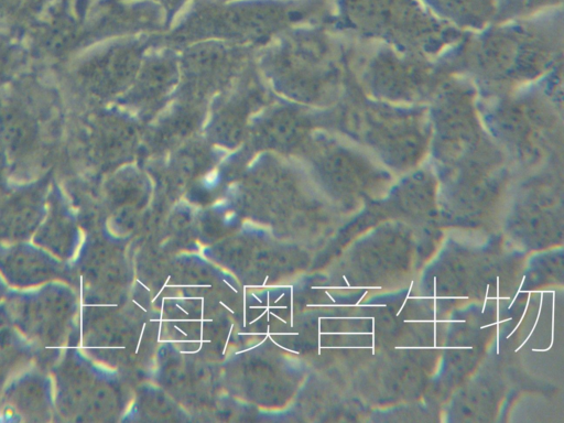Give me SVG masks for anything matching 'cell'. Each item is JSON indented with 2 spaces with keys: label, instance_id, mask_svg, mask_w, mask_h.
I'll return each mask as SVG.
<instances>
[{
  "label": "cell",
  "instance_id": "obj_1",
  "mask_svg": "<svg viewBox=\"0 0 564 423\" xmlns=\"http://www.w3.org/2000/svg\"><path fill=\"white\" fill-rule=\"evenodd\" d=\"M440 12L460 21H478L486 18L496 0H425Z\"/></svg>",
  "mask_w": 564,
  "mask_h": 423
},
{
  "label": "cell",
  "instance_id": "obj_2",
  "mask_svg": "<svg viewBox=\"0 0 564 423\" xmlns=\"http://www.w3.org/2000/svg\"><path fill=\"white\" fill-rule=\"evenodd\" d=\"M53 0H0V25H14L37 18Z\"/></svg>",
  "mask_w": 564,
  "mask_h": 423
},
{
  "label": "cell",
  "instance_id": "obj_3",
  "mask_svg": "<svg viewBox=\"0 0 564 423\" xmlns=\"http://www.w3.org/2000/svg\"><path fill=\"white\" fill-rule=\"evenodd\" d=\"M498 11L502 14H519L543 6L556 3L558 0H496Z\"/></svg>",
  "mask_w": 564,
  "mask_h": 423
},
{
  "label": "cell",
  "instance_id": "obj_4",
  "mask_svg": "<svg viewBox=\"0 0 564 423\" xmlns=\"http://www.w3.org/2000/svg\"><path fill=\"white\" fill-rule=\"evenodd\" d=\"M9 41L0 36V79L9 69L12 62V48Z\"/></svg>",
  "mask_w": 564,
  "mask_h": 423
},
{
  "label": "cell",
  "instance_id": "obj_5",
  "mask_svg": "<svg viewBox=\"0 0 564 423\" xmlns=\"http://www.w3.org/2000/svg\"><path fill=\"white\" fill-rule=\"evenodd\" d=\"M528 292H529V299H528V302H527V305H525L524 312H523V314H522V317L520 318V321H519V323L517 324V326L514 327V329H513L509 335H507V338H509V337H510V336L516 332V329L520 326L521 322L523 321V317H524V315H525V313H527V308H528V306H529L530 293H532V291H528Z\"/></svg>",
  "mask_w": 564,
  "mask_h": 423
},
{
  "label": "cell",
  "instance_id": "obj_6",
  "mask_svg": "<svg viewBox=\"0 0 564 423\" xmlns=\"http://www.w3.org/2000/svg\"><path fill=\"white\" fill-rule=\"evenodd\" d=\"M524 280H525V276H523V279H522L521 283H520V286H519V289H518V291H517V293H516V295H514L513 300L511 301V304L508 306V308H509V310L511 308V306H512V304L514 303V301H516V299H517L518 294L520 293V291H521V288H522V285H523Z\"/></svg>",
  "mask_w": 564,
  "mask_h": 423
},
{
  "label": "cell",
  "instance_id": "obj_7",
  "mask_svg": "<svg viewBox=\"0 0 564 423\" xmlns=\"http://www.w3.org/2000/svg\"><path fill=\"white\" fill-rule=\"evenodd\" d=\"M412 285H413V281H412V282H411V284H410V289H409V291H408V294H406V296H405V300L403 301V304H402L401 308H400V310H399V312L397 313V316H399L400 312L403 310V306H404L405 302H406V301H408V299L410 297V292H411V290H412Z\"/></svg>",
  "mask_w": 564,
  "mask_h": 423
},
{
  "label": "cell",
  "instance_id": "obj_8",
  "mask_svg": "<svg viewBox=\"0 0 564 423\" xmlns=\"http://www.w3.org/2000/svg\"><path fill=\"white\" fill-rule=\"evenodd\" d=\"M372 319V332H371V335H372V345H371V350H372V354H375V318L371 317Z\"/></svg>",
  "mask_w": 564,
  "mask_h": 423
},
{
  "label": "cell",
  "instance_id": "obj_9",
  "mask_svg": "<svg viewBox=\"0 0 564 423\" xmlns=\"http://www.w3.org/2000/svg\"><path fill=\"white\" fill-rule=\"evenodd\" d=\"M488 289H489V285H487L486 296H485V301H484V305H482L481 313H484V312H485L486 303H487V300H488Z\"/></svg>",
  "mask_w": 564,
  "mask_h": 423
},
{
  "label": "cell",
  "instance_id": "obj_10",
  "mask_svg": "<svg viewBox=\"0 0 564 423\" xmlns=\"http://www.w3.org/2000/svg\"><path fill=\"white\" fill-rule=\"evenodd\" d=\"M164 1H166V2L171 3V2L180 1V0H164Z\"/></svg>",
  "mask_w": 564,
  "mask_h": 423
},
{
  "label": "cell",
  "instance_id": "obj_11",
  "mask_svg": "<svg viewBox=\"0 0 564 423\" xmlns=\"http://www.w3.org/2000/svg\"><path fill=\"white\" fill-rule=\"evenodd\" d=\"M399 347H400V346H399ZM399 347H395V348L398 349ZM403 348H406V347H403ZM410 348H415V349H416V348H420V347H410Z\"/></svg>",
  "mask_w": 564,
  "mask_h": 423
}]
</instances>
